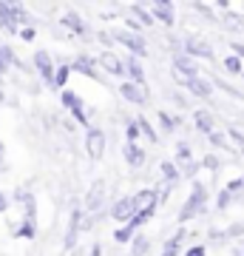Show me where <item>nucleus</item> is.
<instances>
[{
    "label": "nucleus",
    "mask_w": 244,
    "mask_h": 256,
    "mask_svg": "<svg viewBox=\"0 0 244 256\" xmlns=\"http://www.w3.org/2000/svg\"><path fill=\"white\" fill-rule=\"evenodd\" d=\"M208 185L199 182V180H193L190 182V194L188 200H185V205L179 208V225H188L190 220H196L199 214H205V208H208Z\"/></svg>",
    "instance_id": "1"
},
{
    "label": "nucleus",
    "mask_w": 244,
    "mask_h": 256,
    "mask_svg": "<svg viewBox=\"0 0 244 256\" xmlns=\"http://www.w3.org/2000/svg\"><path fill=\"white\" fill-rule=\"evenodd\" d=\"M31 66H34V72L43 77V82L48 86V88H54V74H57V60L45 48H37L34 54H31Z\"/></svg>",
    "instance_id": "2"
},
{
    "label": "nucleus",
    "mask_w": 244,
    "mask_h": 256,
    "mask_svg": "<svg viewBox=\"0 0 244 256\" xmlns=\"http://www.w3.org/2000/svg\"><path fill=\"white\" fill-rule=\"evenodd\" d=\"M139 210H142V208H139V202H136L134 194H131V196H119V200L111 205V220L119 222V225H128Z\"/></svg>",
    "instance_id": "3"
},
{
    "label": "nucleus",
    "mask_w": 244,
    "mask_h": 256,
    "mask_svg": "<svg viewBox=\"0 0 244 256\" xmlns=\"http://www.w3.org/2000/svg\"><path fill=\"white\" fill-rule=\"evenodd\" d=\"M114 40H117L122 48H128L134 57H148V43H145V34H134V32H128V28H119L117 34H114Z\"/></svg>",
    "instance_id": "4"
},
{
    "label": "nucleus",
    "mask_w": 244,
    "mask_h": 256,
    "mask_svg": "<svg viewBox=\"0 0 244 256\" xmlns=\"http://www.w3.org/2000/svg\"><path fill=\"white\" fill-rule=\"evenodd\" d=\"M60 106H63L68 114H71L77 122H80L82 128H91L88 126V117H85V108H82V97L77 92H71V88H65V92H60Z\"/></svg>",
    "instance_id": "5"
},
{
    "label": "nucleus",
    "mask_w": 244,
    "mask_h": 256,
    "mask_svg": "<svg viewBox=\"0 0 244 256\" xmlns=\"http://www.w3.org/2000/svg\"><path fill=\"white\" fill-rule=\"evenodd\" d=\"M85 151H88V160H102L105 156V131L102 128H88L85 134Z\"/></svg>",
    "instance_id": "6"
},
{
    "label": "nucleus",
    "mask_w": 244,
    "mask_h": 256,
    "mask_svg": "<svg viewBox=\"0 0 244 256\" xmlns=\"http://www.w3.org/2000/svg\"><path fill=\"white\" fill-rule=\"evenodd\" d=\"M97 63H100V68H105V72H108V74H114V77H122V80L128 77L125 60H122V57H117L114 52H111V48L100 52V57H97Z\"/></svg>",
    "instance_id": "7"
},
{
    "label": "nucleus",
    "mask_w": 244,
    "mask_h": 256,
    "mask_svg": "<svg viewBox=\"0 0 244 256\" xmlns=\"http://www.w3.org/2000/svg\"><path fill=\"white\" fill-rule=\"evenodd\" d=\"M171 74H182V77H199V63L193 60V57H188L185 52L182 54H173L171 57Z\"/></svg>",
    "instance_id": "8"
},
{
    "label": "nucleus",
    "mask_w": 244,
    "mask_h": 256,
    "mask_svg": "<svg viewBox=\"0 0 244 256\" xmlns=\"http://www.w3.org/2000/svg\"><path fill=\"white\" fill-rule=\"evenodd\" d=\"M97 57H88V54H77L71 60V72L88 77V80H100V68H97Z\"/></svg>",
    "instance_id": "9"
},
{
    "label": "nucleus",
    "mask_w": 244,
    "mask_h": 256,
    "mask_svg": "<svg viewBox=\"0 0 244 256\" xmlns=\"http://www.w3.org/2000/svg\"><path fill=\"white\" fill-rule=\"evenodd\" d=\"M119 94H122V100L134 102V106H148V88H142V86H136V82L131 80H122L119 82Z\"/></svg>",
    "instance_id": "10"
},
{
    "label": "nucleus",
    "mask_w": 244,
    "mask_h": 256,
    "mask_svg": "<svg viewBox=\"0 0 244 256\" xmlns=\"http://www.w3.org/2000/svg\"><path fill=\"white\" fill-rule=\"evenodd\" d=\"M151 12H154L156 23H162V26H176V6H173L171 0L165 3V0H156V3H151Z\"/></svg>",
    "instance_id": "11"
},
{
    "label": "nucleus",
    "mask_w": 244,
    "mask_h": 256,
    "mask_svg": "<svg viewBox=\"0 0 244 256\" xmlns=\"http://www.w3.org/2000/svg\"><path fill=\"white\" fill-rule=\"evenodd\" d=\"M182 43H185V54L193 57V60H196V57H202V60H216V57H213V48H210L208 43L196 40V37H185Z\"/></svg>",
    "instance_id": "12"
},
{
    "label": "nucleus",
    "mask_w": 244,
    "mask_h": 256,
    "mask_svg": "<svg viewBox=\"0 0 244 256\" xmlns=\"http://www.w3.org/2000/svg\"><path fill=\"white\" fill-rule=\"evenodd\" d=\"M122 156H125V162L131 165V168H142V165L148 162V151H145L139 142H125V146H122Z\"/></svg>",
    "instance_id": "13"
},
{
    "label": "nucleus",
    "mask_w": 244,
    "mask_h": 256,
    "mask_svg": "<svg viewBox=\"0 0 244 256\" xmlns=\"http://www.w3.org/2000/svg\"><path fill=\"white\" fill-rule=\"evenodd\" d=\"M60 26L68 28L71 37H85V34H88V26H85L82 14H77V12H65L63 18H60Z\"/></svg>",
    "instance_id": "14"
},
{
    "label": "nucleus",
    "mask_w": 244,
    "mask_h": 256,
    "mask_svg": "<svg viewBox=\"0 0 244 256\" xmlns=\"http://www.w3.org/2000/svg\"><path fill=\"white\" fill-rule=\"evenodd\" d=\"M80 230H82V208H74L71 220H68V230H65V250H74Z\"/></svg>",
    "instance_id": "15"
},
{
    "label": "nucleus",
    "mask_w": 244,
    "mask_h": 256,
    "mask_svg": "<svg viewBox=\"0 0 244 256\" xmlns=\"http://www.w3.org/2000/svg\"><path fill=\"white\" fill-rule=\"evenodd\" d=\"M185 92L190 97H199V100H210L213 97V82H208L205 77H193V80L185 86Z\"/></svg>",
    "instance_id": "16"
},
{
    "label": "nucleus",
    "mask_w": 244,
    "mask_h": 256,
    "mask_svg": "<svg viewBox=\"0 0 244 256\" xmlns=\"http://www.w3.org/2000/svg\"><path fill=\"white\" fill-rule=\"evenodd\" d=\"M193 126L199 128L205 137L216 134V120H213V114H210L208 108H196V111H193Z\"/></svg>",
    "instance_id": "17"
},
{
    "label": "nucleus",
    "mask_w": 244,
    "mask_h": 256,
    "mask_svg": "<svg viewBox=\"0 0 244 256\" xmlns=\"http://www.w3.org/2000/svg\"><path fill=\"white\" fill-rule=\"evenodd\" d=\"M125 68H128V80L136 82V86H142V88H148V80H145V68H142V63H139V57L128 54V57H125Z\"/></svg>",
    "instance_id": "18"
},
{
    "label": "nucleus",
    "mask_w": 244,
    "mask_h": 256,
    "mask_svg": "<svg viewBox=\"0 0 244 256\" xmlns=\"http://www.w3.org/2000/svg\"><path fill=\"white\" fill-rule=\"evenodd\" d=\"M159 174H162L165 188H173V185L182 180V168L176 162H171V160H162V162H159Z\"/></svg>",
    "instance_id": "19"
},
{
    "label": "nucleus",
    "mask_w": 244,
    "mask_h": 256,
    "mask_svg": "<svg viewBox=\"0 0 244 256\" xmlns=\"http://www.w3.org/2000/svg\"><path fill=\"white\" fill-rule=\"evenodd\" d=\"M131 12H134V18L142 23L145 28H151L156 23V18H154V12H151V6H142V3H131Z\"/></svg>",
    "instance_id": "20"
},
{
    "label": "nucleus",
    "mask_w": 244,
    "mask_h": 256,
    "mask_svg": "<svg viewBox=\"0 0 244 256\" xmlns=\"http://www.w3.org/2000/svg\"><path fill=\"white\" fill-rule=\"evenodd\" d=\"M182 239H185V228H179L168 242H165V248H162V254L159 256H179L182 254Z\"/></svg>",
    "instance_id": "21"
},
{
    "label": "nucleus",
    "mask_w": 244,
    "mask_h": 256,
    "mask_svg": "<svg viewBox=\"0 0 244 256\" xmlns=\"http://www.w3.org/2000/svg\"><path fill=\"white\" fill-rule=\"evenodd\" d=\"M102 200H105V185H102V182H94V188L88 191V200H85V208H88V210L102 208Z\"/></svg>",
    "instance_id": "22"
},
{
    "label": "nucleus",
    "mask_w": 244,
    "mask_h": 256,
    "mask_svg": "<svg viewBox=\"0 0 244 256\" xmlns=\"http://www.w3.org/2000/svg\"><path fill=\"white\" fill-rule=\"evenodd\" d=\"M14 63H17V54L9 48V43H0V77L9 72Z\"/></svg>",
    "instance_id": "23"
},
{
    "label": "nucleus",
    "mask_w": 244,
    "mask_h": 256,
    "mask_svg": "<svg viewBox=\"0 0 244 256\" xmlns=\"http://www.w3.org/2000/svg\"><path fill=\"white\" fill-rule=\"evenodd\" d=\"M71 63H60L57 66V74H54V88H60V92H65L68 88V77H71Z\"/></svg>",
    "instance_id": "24"
},
{
    "label": "nucleus",
    "mask_w": 244,
    "mask_h": 256,
    "mask_svg": "<svg viewBox=\"0 0 244 256\" xmlns=\"http://www.w3.org/2000/svg\"><path fill=\"white\" fill-rule=\"evenodd\" d=\"M176 162L182 165V168H188V165H193V148H190V142H176Z\"/></svg>",
    "instance_id": "25"
},
{
    "label": "nucleus",
    "mask_w": 244,
    "mask_h": 256,
    "mask_svg": "<svg viewBox=\"0 0 244 256\" xmlns=\"http://www.w3.org/2000/svg\"><path fill=\"white\" fill-rule=\"evenodd\" d=\"M128 248H131V256H148L151 254V239L145 236V234H136V239Z\"/></svg>",
    "instance_id": "26"
},
{
    "label": "nucleus",
    "mask_w": 244,
    "mask_h": 256,
    "mask_svg": "<svg viewBox=\"0 0 244 256\" xmlns=\"http://www.w3.org/2000/svg\"><path fill=\"white\" fill-rule=\"evenodd\" d=\"M14 236H17V239H28V242H34V236H37V222L20 220V225L14 228Z\"/></svg>",
    "instance_id": "27"
},
{
    "label": "nucleus",
    "mask_w": 244,
    "mask_h": 256,
    "mask_svg": "<svg viewBox=\"0 0 244 256\" xmlns=\"http://www.w3.org/2000/svg\"><path fill=\"white\" fill-rule=\"evenodd\" d=\"M136 122H139V128H142V137L148 140L151 146H156V142H159V134H156V128L151 126V120H148V117H142V114H139V117H136Z\"/></svg>",
    "instance_id": "28"
},
{
    "label": "nucleus",
    "mask_w": 244,
    "mask_h": 256,
    "mask_svg": "<svg viewBox=\"0 0 244 256\" xmlns=\"http://www.w3.org/2000/svg\"><path fill=\"white\" fill-rule=\"evenodd\" d=\"M134 239H136V230L131 228V225H119V228L114 230V242H117V245H131Z\"/></svg>",
    "instance_id": "29"
},
{
    "label": "nucleus",
    "mask_w": 244,
    "mask_h": 256,
    "mask_svg": "<svg viewBox=\"0 0 244 256\" xmlns=\"http://www.w3.org/2000/svg\"><path fill=\"white\" fill-rule=\"evenodd\" d=\"M222 63H225V68H227L230 74H233V77H242V74H244V60H242V57L227 54L225 60H222Z\"/></svg>",
    "instance_id": "30"
},
{
    "label": "nucleus",
    "mask_w": 244,
    "mask_h": 256,
    "mask_svg": "<svg viewBox=\"0 0 244 256\" xmlns=\"http://www.w3.org/2000/svg\"><path fill=\"white\" fill-rule=\"evenodd\" d=\"M156 120H159V128H162L165 134H173V131L179 128V120H176V117H171L168 111H159V114H156Z\"/></svg>",
    "instance_id": "31"
},
{
    "label": "nucleus",
    "mask_w": 244,
    "mask_h": 256,
    "mask_svg": "<svg viewBox=\"0 0 244 256\" xmlns=\"http://www.w3.org/2000/svg\"><path fill=\"white\" fill-rule=\"evenodd\" d=\"M233 202H236V196L227 191V188H222V191L216 194V202H213V208H216V210H227L230 205H233Z\"/></svg>",
    "instance_id": "32"
},
{
    "label": "nucleus",
    "mask_w": 244,
    "mask_h": 256,
    "mask_svg": "<svg viewBox=\"0 0 244 256\" xmlns=\"http://www.w3.org/2000/svg\"><path fill=\"white\" fill-rule=\"evenodd\" d=\"M139 137H142V128H139L136 117L128 120V122H125V142H139Z\"/></svg>",
    "instance_id": "33"
},
{
    "label": "nucleus",
    "mask_w": 244,
    "mask_h": 256,
    "mask_svg": "<svg viewBox=\"0 0 244 256\" xmlns=\"http://www.w3.org/2000/svg\"><path fill=\"white\" fill-rule=\"evenodd\" d=\"M225 188L233 194V196H242V194H244V176H236V180H230Z\"/></svg>",
    "instance_id": "34"
},
{
    "label": "nucleus",
    "mask_w": 244,
    "mask_h": 256,
    "mask_svg": "<svg viewBox=\"0 0 244 256\" xmlns=\"http://www.w3.org/2000/svg\"><path fill=\"white\" fill-rule=\"evenodd\" d=\"M227 140H230L233 146H239V151L244 148V134L239 131V128H227Z\"/></svg>",
    "instance_id": "35"
},
{
    "label": "nucleus",
    "mask_w": 244,
    "mask_h": 256,
    "mask_svg": "<svg viewBox=\"0 0 244 256\" xmlns=\"http://www.w3.org/2000/svg\"><path fill=\"white\" fill-rule=\"evenodd\" d=\"M182 256H208V245H190Z\"/></svg>",
    "instance_id": "36"
},
{
    "label": "nucleus",
    "mask_w": 244,
    "mask_h": 256,
    "mask_svg": "<svg viewBox=\"0 0 244 256\" xmlns=\"http://www.w3.org/2000/svg\"><path fill=\"white\" fill-rule=\"evenodd\" d=\"M202 165H205L208 171H216V168H219V165H222V162H219V156H216V154H208V156H205V160H202Z\"/></svg>",
    "instance_id": "37"
},
{
    "label": "nucleus",
    "mask_w": 244,
    "mask_h": 256,
    "mask_svg": "<svg viewBox=\"0 0 244 256\" xmlns=\"http://www.w3.org/2000/svg\"><path fill=\"white\" fill-rule=\"evenodd\" d=\"M208 140L213 142V146H219V148H227V137L222 134V131H216V134H210Z\"/></svg>",
    "instance_id": "38"
},
{
    "label": "nucleus",
    "mask_w": 244,
    "mask_h": 256,
    "mask_svg": "<svg viewBox=\"0 0 244 256\" xmlns=\"http://www.w3.org/2000/svg\"><path fill=\"white\" fill-rule=\"evenodd\" d=\"M34 37H37V28L34 26H28V28H23V32H20V40H26V43H31Z\"/></svg>",
    "instance_id": "39"
},
{
    "label": "nucleus",
    "mask_w": 244,
    "mask_h": 256,
    "mask_svg": "<svg viewBox=\"0 0 244 256\" xmlns=\"http://www.w3.org/2000/svg\"><path fill=\"white\" fill-rule=\"evenodd\" d=\"M230 52H233L236 57H242V60H244V43H236V40H230Z\"/></svg>",
    "instance_id": "40"
},
{
    "label": "nucleus",
    "mask_w": 244,
    "mask_h": 256,
    "mask_svg": "<svg viewBox=\"0 0 244 256\" xmlns=\"http://www.w3.org/2000/svg\"><path fill=\"white\" fill-rule=\"evenodd\" d=\"M225 20L230 23V26H242V18H239V14H233V12H225Z\"/></svg>",
    "instance_id": "41"
},
{
    "label": "nucleus",
    "mask_w": 244,
    "mask_h": 256,
    "mask_svg": "<svg viewBox=\"0 0 244 256\" xmlns=\"http://www.w3.org/2000/svg\"><path fill=\"white\" fill-rule=\"evenodd\" d=\"M9 210V196L3 194V188H0V214H6Z\"/></svg>",
    "instance_id": "42"
},
{
    "label": "nucleus",
    "mask_w": 244,
    "mask_h": 256,
    "mask_svg": "<svg viewBox=\"0 0 244 256\" xmlns=\"http://www.w3.org/2000/svg\"><path fill=\"white\" fill-rule=\"evenodd\" d=\"M88 256H102V245H100V242H97V245H91Z\"/></svg>",
    "instance_id": "43"
},
{
    "label": "nucleus",
    "mask_w": 244,
    "mask_h": 256,
    "mask_svg": "<svg viewBox=\"0 0 244 256\" xmlns=\"http://www.w3.org/2000/svg\"><path fill=\"white\" fill-rule=\"evenodd\" d=\"M216 6H219V9H222V12H230V3H227V0H219Z\"/></svg>",
    "instance_id": "44"
},
{
    "label": "nucleus",
    "mask_w": 244,
    "mask_h": 256,
    "mask_svg": "<svg viewBox=\"0 0 244 256\" xmlns=\"http://www.w3.org/2000/svg\"><path fill=\"white\" fill-rule=\"evenodd\" d=\"M3 154H6V146H3V142H0V162H3Z\"/></svg>",
    "instance_id": "45"
},
{
    "label": "nucleus",
    "mask_w": 244,
    "mask_h": 256,
    "mask_svg": "<svg viewBox=\"0 0 244 256\" xmlns=\"http://www.w3.org/2000/svg\"><path fill=\"white\" fill-rule=\"evenodd\" d=\"M242 154H244V148H242Z\"/></svg>",
    "instance_id": "46"
},
{
    "label": "nucleus",
    "mask_w": 244,
    "mask_h": 256,
    "mask_svg": "<svg viewBox=\"0 0 244 256\" xmlns=\"http://www.w3.org/2000/svg\"><path fill=\"white\" fill-rule=\"evenodd\" d=\"M242 80H244V74H242Z\"/></svg>",
    "instance_id": "47"
},
{
    "label": "nucleus",
    "mask_w": 244,
    "mask_h": 256,
    "mask_svg": "<svg viewBox=\"0 0 244 256\" xmlns=\"http://www.w3.org/2000/svg\"><path fill=\"white\" fill-rule=\"evenodd\" d=\"M242 256H244V250H242Z\"/></svg>",
    "instance_id": "48"
}]
</instances>
